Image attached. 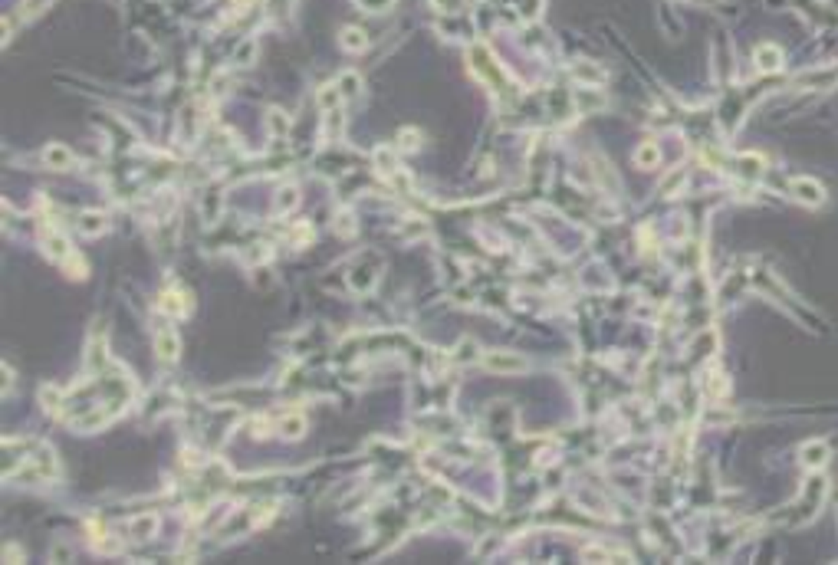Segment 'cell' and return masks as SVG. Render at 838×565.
Wrapping results in <instances>:
<instances>
[{"mask_svg": "<svg viewBox=\"0 0 838 565\" xmlns=\"http://www.w3.org/2000/svg\"><path fill=\"white\" fill-rule=\"evenodd\" d=\"M792 198L799 204H806V207H822L825 204V188L819 181H812V178H796L792 181Z\"/></svg>", "mask_w": 838, "mask_h": 565, "instance_id": "6da1fadb", "label": "cell"}, {"mask_svg": "<svg viewBox=\"0 0 838 565\" xmlns=\"http://www.w3.org/2000/svg\"><path fill=\"white\" fill-rule=\"evenodd\" d=\"M829 457H832V447L825 441H809V444H802V451H799V460L806 470H822L829 463Z\"/></svg>", "mask_w": 838, "mask_h": 565, "instance_id": "7a4b0ae2", "label": "cell"}, {"mask_svg": "<svg viewBox=\"0 0 838 565\" xmlns=\"http://www.w3.org/2000/svg\"><path fill=\"white\" fill-rule=\"evenodd\" d=\"M753 59H756V69L760 73H776V69L782 66V49L776 47V43H760V47L753 49Z\"/></svg>", "mask_w": 838, "mask_h": 565, "instance_id": "3957f363", "label": "cell"}, {"mask_svg": "<svg viewBox=\"0 0 838 565\" xmlns=\"http://www.w3.org/2000/svg\"><path fill=\"white\" fill-rule=\"evenodd\" d=\"M155 352H158L162 362H174V358H178L181 342H178V336H174L172 329H158V332H155Z\"/></svg>", "mask_w": 838, "mask_h": 565, "instance_id": "277c9868", "label": "cell"}, {"mask_svg": "<svg viewBox=\"0 0 838 565\" xmlns=\"http://www.w3.org/2000/svg\"><path fill=\"white\" fill-rule=\"evenodd\" d=\"M486 368H493V372H523V358L520 355H510V352H490L484 358Z\"/></svg>", "mask_w": 838, "mask_h": 565, "instance_id": "5b68a950", "label": "cell"}, {"mask_svg": "<svg viewBox=\"0 0 838 565\" xmlns=\"http://www.w3.org/2000/svg\"><path fill=\"white\" fill-rule=\"evenodd\" d=\"M188 296L184 293H178V289H168V293H162V299H158V309L162 312H168V316H184L188 312Z\"/></svg>", "mask_w": 838, "mask_h": 565, "instance_id": "8992f818", "label": "cell"}, {"mask_svg": "<svg viewBox=\"0 0 838 565\" xmlns=\"http://www.w3.org/2000/svg\"><path fill=\"white\" fill-rule=\"evenodd\" d=\"M43 158H47L49 168H56V171H66V168H73V154H69L66 145H49L47 152H43Z\"/></svg>", "mask_w": 838, "mask_h": 565, "instance_id": "52a82bcc", "label": "cell"}, {"mask_svg": "<svg viewBox=\"0 0 838 565\" xmlns=\"http://www.w3.org/2000/svg\"><path fill=\"white\" fill-rule=\"evenodd\" d=\"M635 164H638V168H654L657 164V145L654 142H641V148L635 152Z\"/></svg>", "mask_w": 838, "mask_h": 565, "instance_id": "ba28073f", "label": "cell"}, {"mask_svg": "<svg viewBox=\"0 0 838 565\" xmlns=\"http://www.w3.org/2000/svg\"><path fill=\"white\" fill-rule=\"evenodd\" d=\"M339 43H342L349 53H359V49H365V33L362 30H355V27H349V30H342Z\"/></svg>", "mask_w": 838, "mask_h": 565, "instance_id": "9c48e42d", "label": "cell"}, {"mask_svg": "<svg viewBox=\"0 0 838 565\" xmlns=\"http://www.w3.org/2000/svg\"><path fill=\"white\" fill-rule=\"evenodd\" d=\"M838 79V69H819V73H806V76L799 79V83H812V86H822V89H829L832 83Z\"/></svg>", "mask_w": 838, "mask_h": 565, "instance_id": "30bf717a", "label": "cell"}, {"mask_svg": "<svg viewBox=\"0 0 838 565\" xmlns=\"http://www.w3.org/2000/svg\"><path fill=\"white\" fill-rule=\"evenodd\" d=\"M303 431H306V421L299 418V414H293V418H286V421H283V434L289 437V441H299V437H303Z\"/></svg>", "mask_w": 838, "mask_h": 565, "instance_id": "8fae6325", "label": "cell"}, {"mask_svg": "<svg viewBox=\"0 0 838 565\" xmlns=\"http://www.w3.org/2000/svg\"><path fill=\"white\" fill-rule=\"evenodd\" d=\"M681 184H684V171H671L661 181V194H674V188H681Z\"/></svg>", "mask_w": 838, "mask_h": 565, "instance_id": "7c38bea8", "label": "cell"}, {"mask_svg": "<svg viewBox=\"0 0 838 565\" xmlns=\"http://www.w3.org/2000/svg\"><path fill=\"white\" fill-rule=\"evenodd\" d=\"M575 76L579 79H592V83H601V73L599 69H592V66H579V69H572Z\"/></svg>", "mask_w": 838, "mask_h": 565, "instance_id": "4fadbf2b", "label": "cell"}, {"mask_svg": "<svg viewBox=\"0 0 838 565\" xmlns=\"http://www.w3.org/2000/svg\"><path fill=\"white\" fill-rule=\"evenodd\" d=\"M414 138H421V135L418 132H401V148H405V152H414V148H418Z\"/></svg>", "mask_w": 838, "mask_h": 565, "instance_id": "5bb4252c", "label": "cell"}]
</instances>
